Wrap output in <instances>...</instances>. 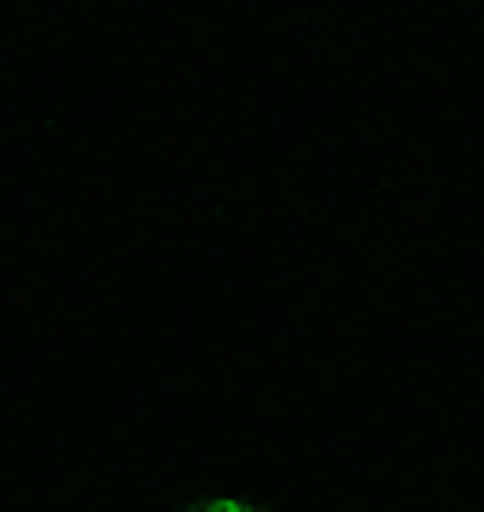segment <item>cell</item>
I'll return each mask as SVG.
<instances>
[{
  "instance_id": "cell-1",
  "label": "cell",
  "mask_w": 484,
  "mask_h": 512,
  "mask_svg": "<svg viewBox=\"0 0 484 512\" xmlns=\"http://www.w3.org/2000/svg\"><path fill=\"white\" fill-rule=\"evenodd\" d=\"M183 512H257L251 501H234V495H211V501H194V507Z\"/></svg>"
}]
</instances>
